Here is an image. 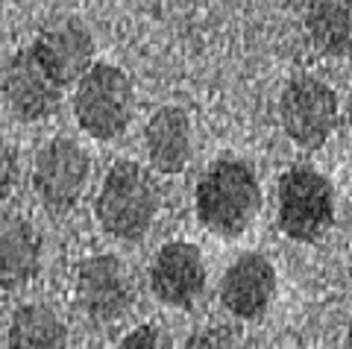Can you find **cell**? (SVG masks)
I'll list each match as a JSON object with an SVG mask.
<instances>
[{
	"label": "cell",
	"instance_id": "obj_1",
	"mask_svg": "<svg viewBox=\"0 0 352 349\" xmlns=\"http://www.w3.org/2000/svg\"><path fill=\"white\" fill-rule=\"evenodd\" d=\"M264 203L261 182L247 161L217 159L194 188V212L217 238H238L258 217Z\"/></svg>",
	"mask_w": 352,
	"mask_h": 349
},
{
	"label": "cell",
	"instance_id": "obj_2",
	"mask_svg": "<svg viewBox=\"0 0 352 349\" xmlns=\"http://www.w3.org/2000/svg\"><path fill=\"white\" fill-rule=\"evenodd\" d=\"M162 209V191L138 161L120 159L109 168L94 200L97 223L118 241H141Z\"/></svg>",
	"mask_w": 352,
	"mask_h": 349
},
{
	"label": "cell",
	"instance_id": "obj_3",
	"mask_svg": "<svg viewBox=\"0 0 352 349\" xmlns=\"http://www.w3.org/2000/svg\"><path fill=\"white\" fill-rule=\"evenodd\" d=\"M135 115V89L124 68L112 62H94L74 91V117L85 135L112 141L124 135Z\"/></svg>",
	"mask_w": 352,
	"mask_h": 349
},
{
	"label": "cell",
	"instance_id": "obj_4",
	"mask_svg": "<svg viewBox=\"0 0 352 349\" xmlns=\"http://www.w3.org/2000/svg\"><path fill=\"white\" fill-rule=\"evenodd\" d=\"M276 223L285 238L314 244L335 223V188L311 165H294L276 185Z\"/></svg>",
	"mask_w": 352,
	"mask_h": 349
},
{
	"label": "cell",
	"instance_id": "obj_5",
	"mask_svg": "<svg viewBox=\"0 0 352 349\" xmlns=\"http://www.w3.org/2000/svg\"><path fill=\"white\" fill-rule=\"evenodd\" d=\"M279 121L285 135L296 147L302 150L323 147L340 121L338 94L320 76L311 74L294 76L279 97Z\"/></svg>",
	"mask_w": 352,
	"mask_h": 349
},
{
	"label": "cell",
	"instance_id": "obj_6",
	"mask_svg": "<svg viewBox=\"0 0 352 349\" xmlns=\"http://www.w3.org/2000/svg\"><path fill=\"white\" fill-rule=\"evenodd\" d=\"M91 179V159L74 138H50L32 165V188L50 214L71 212Z\"/></svg>",
	"mask_w": 352,
	"mask_h": 349
},
{
	"label": "cell",
	"instance_id": "obj_7",
	"mask_svg": "<svg viewBox=\"0 0 352 349\" xmlns=\"http://www.w3.org/2000/svg\"><path fill=\"white\" fill-rule=\"evenodd\" d=\"M74 297L80 311L91 323H118L135 302V285L126 273L124 261L112 253L88 256L76 264Z\"/></svg>",
	"mask_w": 352,
	"mask_h": 349
},
{
	"label": "cell",
	"instance_id": "obj_8",
	"mask_svg": "<svg viewBox=\"0 0 352 349\" xmlns=\"http://www.w3.org/2000/svg\"><path fill=\"white\" fill-rule=\"evenodd\" d=\"M38 68L65 91L94 65L97 47L88 27L76 18H59L47 24L27 47Z\"/></svg>",
	"mask_w": 352,
	"mask_h": 349
},
{
	"label": "cell",
	"instance_id": "obj_9",
	"mask_svg": "<svg viewBox=\"0 0 352 349\" xmlns=\"http://www.w3.org/2000/svg\"><path fill=\"white\" fill-rule=\"evenodd\" d=\"M0 94H3L6 109L18 121L36 124L56 115L65 91L38 68L32 53L24 47L6 59L3 74H0Z\"/></svg>",
	"mask_w": 352,
	"mask_h": 349
},
{
	"label": "cell",
	"instance_id": "obj_10",
	"mask_svg": "<svg viewBox=\"0 0 352 349\" xmlns=\"http://www.w3.org/2000/svg\"><path fill=\"white\" fill-rule=\"evenodd\" d=\"M150 288L168 308H194L206 291V258L191 241H168L150 264Z\"/></svg>",
	"mask_w": 352,
	"mask_h": 349
},
{
	"label": "cell",
	"instance_id": "obj_11",
	"mask_svg": "<svg viewBox=\"0 0 352 349\" xmlns=\"http://www.w3.org/2000/svg\"><path fill=\"white\" fill-rule=\"evenodd\" d=\"M276 293V267L261 253H244L220 279V305L238 320H261Z\"/></svg>",
	"mask_w": 352,
	"mask_h": 349
},
{
	"label": "cell",
	"instance_id": "obj_12",
	"mask_svg": "<svg viewBox=\"0 0 352 349\" xmlns=\"http://www.w3.org/2000/svg\"><path fill=\"white\" fill-rule=\"evenodd\" d=\"M150 165L159 173H182L191 161V117L182 106H162L144 126Z\"/></svg>",
	"mask_w": 352,
	"mask_h": 349
},
{
	"label": "cell",
	"instance_id": "obj_13",
	"mask_svg": "<svg viewBox=\"0 0 352 349\" xmlns=\"http://www.w3.org/2000/svg\"><path fill=\"white\" fill-rule=\"evenodd\" d=\"M41 270V238L24 217H0V291H24Z\"/></svg>",
	"mask_w": 352,
	"mask_h": 349
},
{
	"label": "cell",
	"instance_id": "obj_14",
	"mask_svg": "<svg viewBox=\"0 0 352 349\" xmlns=\"http://www.w3.org/2000/svg\"><path fill=\"white\" fill-rule=\"evenodd\" d=\"M305 32L323 56H349L352 0H305Z\"/></svg>",
	"mask_w": 352,
	"mask_h": 349
},
{
	"label": "cell",
	"instance_id": "obj_15",
	"mask_svg": "<svg viewBox=\"0 0 352 349\" xmlns=\"http://www.w3.org/2000/svg\"><path fill=\"white\" fill-rule=\"evenodd\" d=\"M6 349H68V326L50 305L27 302L9 320Z\"/></svg>",
	"mask_w": 352,
	"mask_h": 349
},
{
	"label": "cell",
	"instance_id": "obj_16",
	"mask_svg": "<svg viewBox=\"0 0 352 349\" xmlns=\"http://www.w3.org/2000/svg\"><path fill=\"white\" fill-rule=\"evenodd\" d=\"M185 349H241V337L229 326H206L188 335Z\"/></svg>",
	"mask_w": 352,
	"mask_h": 349
},
{
	"label": "cell",
	"instance_id": "obj_17",
	"mask_svg": "<svg viewBox=\"0 0 352 349\" xmlns=\"http://www.w3.org/2000/svg\"><path fill=\"white\" fill-rule=\"evenodd\" d=\"M120 349H176V346H173V337L168 335L164 326L141 323L120 341Z\"/></svg>",
	"mask_w": 352,
	"mask_h": 349
},
{
	"label": "cell",
	"instance_id": "obj_18",
	"mask_svg": "<svg viewBox=\"0 0 352 349\" xmlns=\"http://www.w3.org/2000/svg\"><path fill=\"white\" fill-rule=\"evenodd\" d=\"M18 150L0 135V200L18 188Z\"/></svg>",
	"mask_w": 352,
	"mask_h": 349
}]
</instances>
